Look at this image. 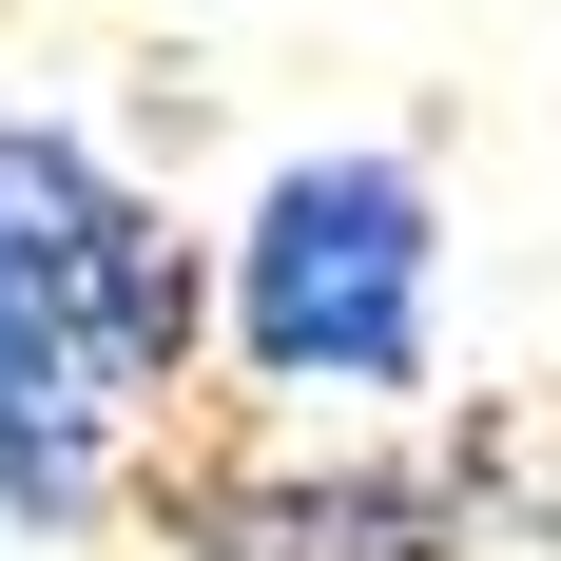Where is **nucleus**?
<instances>
[{
  "label": "nucleus",
  "instance_id": "f257e3e1",
  "mask_svg": "<svg viewBox=\"0 0 561 561\" xmlns=\"http://www.w3.org/2000/svg\"><path fill=\"white\" fill-rule=\"evenodd\" d=\"M426 174L407 156H290L232 232V368L310 426V407H407L426 388Z\"/></svg>",
  "mask_w": 561,
  "mask_h": 561
},
{
  "label": "nucleus",
  "instance_id": "20e7f679",
  "mask_svg": "<svg viewBox=\"0 0 561 561\" xmlns=\"http://www.w3.org/2000/svg\"><path fill=\"white\" fill-rule=\"evenodd\" d=\"M116 484H136V426H116V407L78 388V348L0 290V523H20V542H78V523H116Z\"/></svg>",
  "mask_w": 561,
  "mask_h": 561
},
{
  "label": "nucleus",
  "instance_id": "f03ea898",
  "mask_svg": "<svg viewBox=\"0 0 561 561\" xmlns=\"http://www.w3.org/2000/svg\"><path fill=\"white\" fill-rule=\"evenodd\" d=\"M0 290L78 348V388L116 426H156L194 388V330H214V272L174 252V214L58 116H0Z\"/></svg>",
  "mask_w": 561,
  "mask_h": 561
},
{
  "label": "nucleus",
  "instance_id": "7ed1b4c3",
  "mask_svg": "<svg viewBox=\"0 0 561 561\" xmlns=\"http://www.w3.org/2000/svg\"><path fill=\"white\" fill-rule=\"evenodd\" d=\"M116 504H156L174 561H484V446H156Z\"/></svg>",
  "mask_w": 561,
  "mask_h": 561
}]
</instances>
